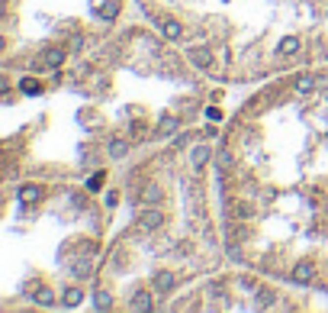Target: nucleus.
I'll return each mask as SVG.
<instances>
[{
    "instance_id": "nucleus-1",
    "label": "nucleus",
    "mask_w": 328,
    "mask_h": 313,
    "mask_svg": "<svg viewBox=\"0 0 328 313\" xmlns=\"http://www.w3.org/2000/svg\"><path fill=\"white\" fill-rule=\"evenodd\" d=\"M203 78L142 16L45 78L3 74L0 181H113L132 158L180 136L219 103Z\"/></svg>"
},
{
    "instance_id": "nucleus-2",
    "label": "nucleus",
    "mask_w": 328,
    "mask_h": 313,
    "mask_svg": "<svg viewBox=\"0 0 328 313\" xmlns=\"http://www.w3.org/2000/svg\"><path fill=\"white\" fill-rule=\"evenodd\" d=\"M219 129L222 123H197L113 178L116 219L93 281V310H168L180 290L232 262L216 181Z\"/></svg>"
},
{
    "instance_id": "nucleus-3",
    "label": "nucleus",
    "mask_w": 328,
    "mask_h": 313,
    "mask_svg": "<svg viewBox=\"0 0 328 313\" xmlns=\"http://www.w3.org/2000/svg\"><path fill=\"white\" fill-rule=\"evenodd\" d=\"M113 219V181H3L0 310L90 307Z\"/></svg>"
},
{
    "instance_id": "nucleus-4",
    "label": "nucleus",
    "mask_w": 328,
    "mask_h": 313,
    "mask_svg": "<svg viewBox=\"0 0 328 313\" xmlns=\"http://www.w3.org/2000/svg\"><path fill=\"white\" fill-rule=\"evenodd\" d=\"M222 217L328 191V62L251 87L216 145Z\"/></svg>"
},
{
    "instance_id": "nucleus-5",
    "label": "nucleus",
    "mask_w": 328,
    "mask_h": 313,
    "mask_svg": "<svg viewBox=\"0 0 328 313\" xmlns=\"http://www.w3.org/2000/svg\"><path fill=\"white\" fill-rule=\"evenodd\" d=\"M135 16L222 91L328 62V0H135Z\"/></svg>"
},
{
    "instance_id": "nucleus-6",
    "label": "nucleus",
    "mask_w": 328,
    "mask_h": 313,
    "mask_svg": "<svg viewBox=\"0 0 328 313\" xmlns=\"http://www.w3.org/2000/svg\"><path fill=\"white\" fill-rule=\"evenodd\" d=\"M132 13L135 0H0V74H55L103 46Z\"/></svg>"
},
{
    "instance_id": "nucleus-7",
    "label": "nucleus",
    "mask_w": 328,
    "mask_h": 313,
    "mask_svg": "<svg viewBox=\"0 0 328 313\" xmlns=\"http://www.w3.org/2000/svg\"><path fill=\"white\" fill-rule=\"evenodd\" d=\"M235 265L264 271L328 300V191L283 197L222 217Z\"/></svg>"
},
{
    "instance_id": "nucleus-8",
    "label": "nucleus",
    "mask_w": 328,
    "mask_h": 313,
    "mask_svg": "<svg viewBox=\"0 0 328 313\" xmlns=\"http://www.w3.org/2000/svg\"><path fill=\"white\" fill-rule=\"evenodd\" d=\"M328 307L319 294L296 284H286L280 278H270L264 271L244 268L229 262L225 268L199 278L187 290H180L171 300L168 310H261V313H299Z\"/></svg>"
}]
</instances>
